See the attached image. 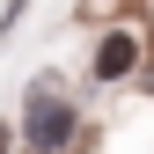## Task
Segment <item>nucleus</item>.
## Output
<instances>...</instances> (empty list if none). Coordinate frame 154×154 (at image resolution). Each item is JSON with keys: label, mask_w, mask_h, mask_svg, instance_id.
<instances>
[{"label": "nucleus", "mask_w": 154, "mask_h": 154, "mask_svg": "<svg viewBox=\"0 0 154 154\" xmlns=\"http://www.w3.org/2000/svg\"><path fill=\"white\" fill-rule=\"evenodd\" d=\"M22 140H29L37 154H59V147L73 140V103H66L59 88H44V81L29 88V103H22Z\"/></svg>", "instance_id": "obj_1"}, {"label": "nucleus", "mask_w": 154, "mask_h": 154, "mask_svg": "<svg viewBox=\"0 0 154 154\" xmlns=\"http://www.w3.org/2000/svg\"><path fill=\"white\" fill-rule=\"evenodd\" d=\"M132 59H140L132 29H110L103 44H95V73H103V81H118V73H132Z\"/></svg>", "instance_id": "obj_2"}, {"label": "nucleus", "mask_w": 154, "mask_h": 154, "mask_svg": "<svg viewBox=\"0 0 154 154\" xmlns=\"http://www.w3.org/2000/svg\"><path fill=\"white\" fill-rule=\"evenodd\" d=\"M0 154H8V132H0Z\"/></svg>", "instance_id": "obj_3"}]
</instances>
